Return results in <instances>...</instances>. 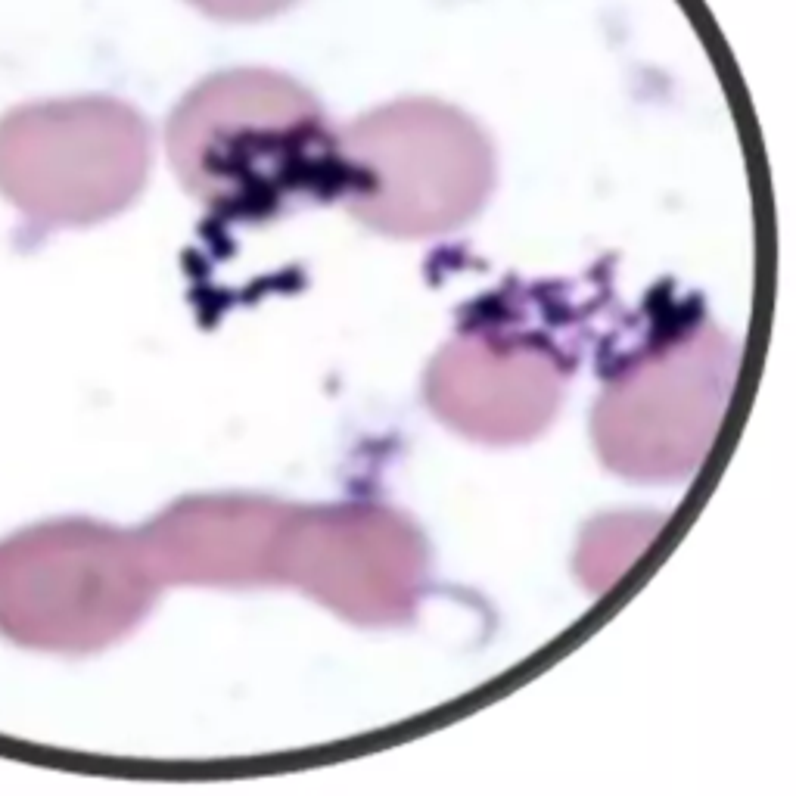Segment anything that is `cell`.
Returning a JSON list of instances; mask_svg holds the SVG:
<instances>
[{"instance_id":"1","label":"cell","mask_w":796,"mask_h":796,"mask_svg":"<svg viewBox=\"0 0 796 796\" xmlns=\"http://www.w3.org/2000/svg\"><path fill=\"white\" fill-rule=\"evenodd\" d=\"M181 187L209 212L262 221L343 196L339 131L293 75L243 66L203 78L165 125Z\"/></svg>"},{"instance_id":"2","label":"cell","mask_w":796,"mask_h":796,"mask_svg":"<svg viewBox=\"0 0 796 796\" xmlns=\"http://www.w3.org/2000/svg\"><path fill=\"white\" fill-rule=\"evenodd\" d=\"M343 203L371 231L430 240L467 227L495 193V144L464 109L405 97L339 131Z\"/></svg>"},{"instance_id":"3","label":"cell","mask_w":796,"mask_h":796,"mask_svg":"<svg viewBox=\"0 0 796 796\" xmlns=\"http://www.w3.org/2000/svg\"><path fill=\"white\" fill-rule=\"evenodd\" d=\"M741 349L716 321L681 318L613 371L591 408L601 464L641 486L691 479L725 423Z\"/></svg>"},{"instance_id":"4","label":"cell","mask_w":796,"mask_h":796,"mask_svg":"<svg viewBox=\"0 0 796 796\" xmlns=\"http://www.w3.org/2000/svg\"><path fill=\"white\" fill-rule=\"evenodd\" d=\"M150 162L147 119L116 97L28 103L0 119V190L56 227L97 224L128 209Z\"/></svg>"},{"instance_id":"5","label":"cell","mask_w":796,"mask_h":796,"mask_svg":"<svg viewBox=\"0 0 796 796\" xmlns=\"http://www.w3.org/2000/svg\"><path fill=\"white\" fill-rule=\"evenodd\" d=\"M433 579L423 529L377 501L299 507L283 542L280 582L358 629L408 625Z\"/></svg>"},{"instance_id":"6","label":"cell","mask_w":796,"mask_h":796,"mask_svg":"<svg viewBox=\"0 0 796 796\" xmlns=\"http://www.w3.org/2000/svg\"><path fill=\"white\" fill-rule=\"evenodd\" d=\"M570 364L538 336L461 330L436 352L423 402L448 430L489 448H514L554 423Z\"/></svg>"},{"instance_id":"7","label":"cell","mask_w":796,"mask_h":796,"mask_svg":"<svg viewBox=\"0 0 796 796\" xmlns=\"http://www.w3.org/2000/svg\"><path fill=\"white\" fill-rule=\"evenodd\" d=\"M293 514V501L268 495H190L137 535L162 585L268 588L283 585L280 560Z\"/></svg>"},{"instance_id":"8","label":"cell","mask_w":796,"mask_h":796,"mask_svg":"<svg viewBox=\"0 0 796 796\" xmlns=\"http://www.w3.org/2000/svg\"><path fill=\"white\" fill-rule=\"evenodd\" d=\"M663 523V514H647V510H638V514H604L591 520L579 538L573 560L585 591L594 597L607 594L619 582V576L632 570L644 548L653 545Z\"/></svg>"},{"instance_id":"9","label":"cell","mask_w":796,"mask_h":796,"mask_svg":"<svg viewBox=\"0 0 796 796\" xmlns=\"http://www.w3.org/2000/svg\"><path fill=\"white\" fill-rule=\"evenodd\" d=\"M187 4L218 22H262L287 13L299 0H187Z\"/></svg>"}]
</instances>
